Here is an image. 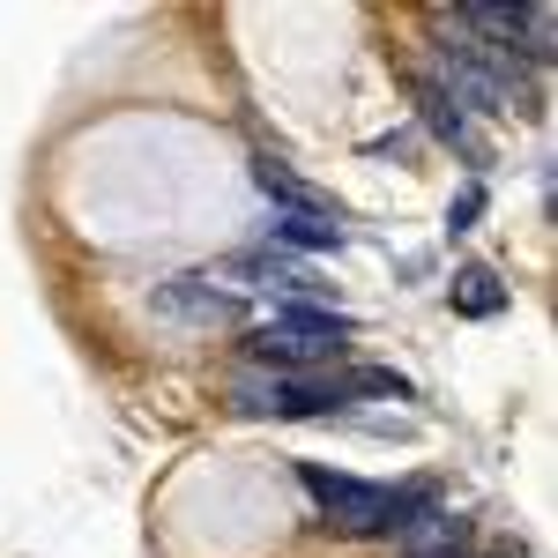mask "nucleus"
<instances>
[{
	"label": "nucleus",
	"instance_id": "f257e3e1",
	"mask_svg": "<svg viewBox=\"0 0 558 558\" xmlns=\"http://www.w3.org/2000/svg\"><path fill=\"white\" fill-rule=\"evenodd\" d=\"M299 484L313 492V507L328 514V529H343V536H395L410 514H425L432 484H402V492H387V484H365V476H343L328 470V462H299Z\"/></svg>",
	"mask_w": 558,
	"mask_h": 558
},
{
	"label": "nucleus",
	"instance_id": "f03ea898",
	"mask_svg": "<svg viewBox=\"0 0 558 558\" xmlns=\"http://www.w3.org/2000/svg\"><path fill=\"white\" fill-rule=\"evenodd\" d=\"M432 60H439V75H432V83L447 89L470 120H476V112H514V105H529L521 60H514V52H499V45H484V38H470L462 23L432 38Z\"/></svg>",
	"mask_w": 558,
	"mask_h": 558
},
{
	"label": "nucleus",
	"instance_id": "7ed1b4c3",
	"mask_svg": "<svg viewBox=\"0 0 558 558\" xmlns=\"http://www.w3.org/2000/svg\"><path fill=\"white\" fill-rule=\"evenodd\" d=\"M350 336L343 313H313V305H276V320H260L254 336H246V357L268 365V373H299V365H320V357H336Z\"/></svg>",
	"mask_w": 558,
	"mask_h": 558
},
{
	"label": "nucleus",
	"instance_id": "20e7f679",
	"mask_svg": "<svg viewBox=\"0 0 558 558\" xmlns=\"http://www.w3.org/2000/svg\"><path fill=\"white\" fill-rule=\"evenodd\" d=\"M231 402L246 417H328V410H343V387L336 380H291V373H239Z\"/></svg>",
	"mask_w": 558,
	"mask_h": 558
},
{
	"label": "nucleus",
	"instance_id": "39448f33",
	"mask_svg": "<svg viewBox=\"0 0 558 558\" xmlns=\"http://www.w3.org/2000/svg\"><path fill=\"white\" fill-rule=\"evenodd\" d=\"M157 313L194 320V328H231L246 305H239V291H216L209 276H172V283H157Z\"/></svg>",
	"mask_w": 558,
	"mask_h": 558
},
{
	"label": "nucleus",
	"instance_id": "423d86ee",
	"mask_svg": "<svg viewBox=\"0 0 558 558\" xmlns=\"http://www.w3.org/2000/svg\"><path fill=\"white\" fill-rule=\"evenodd\" d=\"M254 186H260V194H268L283 216H320V223H343L336 194H320L313 179H299L291 165H276V157H254Z\"/></svg>",
	"mask_w": 558,
	"mask_h": 558
},
{
	"label": "nucleus",
	"instance_id": "0eeeda50",
	"mask_svg": "<svg viewBox=\"0 0 558 558\" xmlns=\"http://www.w3.org/2000/svg\"><path fill=\"white\" fill-rule=\"evenodd\" d=\"M417 120H425V128L439 134L447 149H462L470 165H484V134H476V120H470V112H462V105H454L439 83H432V75H417Z\"/></svg>",
	"mask_w": 558,
	"mask_h": 558
},
{
	"label": "nucleus",
	"instance_id": "6e6552de",
	"mask_svg": "<svg viewBox=\"0 0 558 558\" xmlns=\"http://www.w3.org/2000/svg\"><path fill=\"white\" fill-rule=\"evenodd\" d=\"M231 276H254V291H283V299H320V291H328L313 268H291V260H276V254L231 260Z\"/></svg>",
	"mask_w": 558,
	"mask_h": 558
},
{
	"label": "nucleus",
	"instance_id": "1a4fd4ad",
	"mask_svg": "<svg viewBox=\"0 0 558 558\" xmlns=\"http://www.w3.org/2000/svg\"><path fill=\"white\" fill-rule=\"evenodd\" d=\"M447 305L462 313V320H492V313H507V283L492 276V268H454V283H447Z\"/></svg>",
	"mask_w": 558,
	"mask_h": 558
},
{
	"label": "nucleus",
	"instance_id": "9d476101",
	"mask_svg": "<svg viewBox=\"0 0 558 558\" xmlns=\"http://www.w3.org/2000/svg\"><path fill=\"white\" fill-rule=\"evenodd\" d=\"M276 246H299V254H343V223H320V216H276Z\"/></svg>",
	"mask_w": 558,
	"mask_h": 558
},
{
	"label": "nucleus",
	"instance_id": "9b49d317",
	"mask_svg": "<svg viewBox=\"0 0 558 558\" xmlns=\"http://www.w3.org/2000/svg\"><path fill=\"white\" fill-rule=\"evenodd\" d=\"M551 52H558V15H551V8H521V38H514V60H536V68H544Z\"/></svg>",
	"mask_w": 558,
	"mask_h": 558
},
{
	"label": "nucleus",
	"instance_id": "f8f14e48",
	"mask_svg": "<svg viewBox=\"0 0 558 558\" xmlns=\"http://www.w3.org/2000/svg\"><path fill=\"white\" fill-rule=\"evenodd\" d=\"M343 402L350 395H395V402H402V395H410V380H402V373H387V365H357V373H343Z\"/></svg>",
	"mask_w": 558,
	"mask_h": 558
},
{
	"label": "nucleus",
	"instance_id": "ddd939ff",
	"mask_svg": "<svg viewBox=\"0 0 558 558\" xmlns=\"http://www.w3.org/2000/svg\"><path fill=\"white\" fill-rule=\"evenodd\" d=\"M476 216H484V186H476V179H470V186H462V194L447 202V231H470Z\"/></svg>",
	"mask_w": 558,
	"mask_h": 558
},
{
	"label": "nucleus",
	"instance_id": "4468645a",
	"mask_svg": "<svg viewBox=\"0 0 558 558\" xmlns=\"http://www.w3.org/2000/svg\"><path fill=\"white\" fill-rule=\"evenodd\" d=\"M439 558H470V551H439Z\"/></svg>",
	"mask_w": 558,
	"mask_h": 558
}]
</instances>
